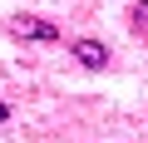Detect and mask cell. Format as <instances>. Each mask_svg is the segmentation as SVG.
Listing matches in <instances>:
<instances>
[{
  "label": "cell",
  "instance_id": "obj_1",
  "mask_svg": "<svg viewBox=\"0 0 148 143\" xmlns=\"http://www.w3.org/2000/svg\"><path fill=\"white\" fill-rule=\"evenodd\" d=\"M5 30H10V35H20V40H45V44H54V40H59V30H54L49 20H35V15H15Z\"/></svg>",
  "mask_w": 148,
  "mask_h": 143
},
{
  "label": "cell",
  "instance_id": "obj_2",
  "mask_svg": "<svg viewBox=\"0 0 148 143\" xmlns=\"http://www.w3.org/2000/svg\"><path fill=\"white\" fill-rule=\"evenodd\" d=\"M69 49H74V59H79L84 69H104V64H109V49H104L99 40H74Z\"/></svg>",
  "mask_w": 148,
  "mask_h": 143
},
{
  "label": "cell",
  "instance_id": "obj_3",
  "mask_svg": "<svg viewBox=\"0 0 148 143\" xmlns=\"http://www.w3.org/2000/svg\"><path fill=\"white\" fill-rule=\"evenodd\" d=\"M133 35H148V0H138V5H133Z\"/></svg>",
  "mask_w": 148,
  "mask_h": 143
},
{
  "label": "cell",
  "instance_id": "obj_4",
  "mask_svg": "<svg viewBox=\"0 0 148 143\" xmlns=\"http://www.w3.org/2000/svg\"><path fill=\"white\" fill-rule=\"evenodd\" d=\"M5 118H10V104H5V99H0V123H5Z\"/></svg>",
  "mask_w": 148,
  "mask_h": 143
}]
</instances>
